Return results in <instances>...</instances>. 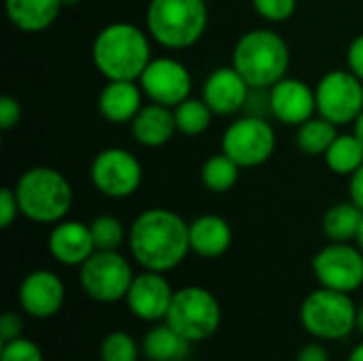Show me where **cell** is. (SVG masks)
I'll list each match as a JSON object with an SVG mask.
<instances>
[{
	"mask_svg": "<svg viewBox=\"0 0 363 361\" xmlns=\"http://www.w3.org/2000/svg\"><path fill=\"white\" fill-rule=\"evenodd\" d=\"M289 47L274 30L255 28L234 45L232 66L251 87H272L289 70Z\"/></svg>",
	"mask_w": 363,
	"mask_h": 361,
	"instance_id": "cell-3",
	"label": "cell"
},
{
	"mask_svg": "<svg viewBox=\"0 0 363 361\" xmlns=\"http://www.w3.org/2000/svg\"><path fill=\"white\" fill-rule=\"evenodd\" d=\"M238 172L240 166L225 153H217L211 155L200 170V179L204 183V187L213 194H225L230 191L236 181H238Z\"/></svg>",
	"mask_w": 363,
	"mask_h": 361,
	"instance_id": "cell-27",
	"label": "cell"
},
{
	"mask_svg": "<svg viewBox=\"0 0 363 361\" xmlns=\"http://www.w3.org/2000/svg\"><path fill=\"white\" fill-rule=\"evenodd\" d=\"M96 251H117L125 238V230L121 221L113 215H100L89 223Z\"/></svg>",
	"mask_w": 363,
	"mask_h": 361,
	"instance_id": "cell-29",
	"label": "cell"
},
{
	"mask_svg": "<svg viewBox=\"0 0 363 361\" xmlns=\"http://www.w3.org/2000/svg\"><path fill=\"white\" fill-rule=\"evenodd\" d=\"M251 2L257 15L270 23L287 21L296 13V6H298V0H251Z\"/></svg>",
	"mask_w": 363,
	"mask_h": 361,
	"instance_id": "cell-32",
	"label": "cell"
},
{
	"mask_svg": "<svg viewBox=\"0 0 363 361\" xmlns=\"http://www.w3.org/2000/svg\"><path fill=\"white\" fill-rule=\"evenodd\" d=\"M189 345L187 338L164 323L147 332L143 351L149 361H185L189 357Z\"/></svg>",
	"mask_w": 363,
	"mask_h": 361,
	"instance_id": "cell-23",
	"label": "cell"
},
{
	"mask_svg": "<svg viewBox=\"0 0 363 361\" xmlns=\"http://www.w3.org/2000/svg\"><path fill=\"white\" fill-rule=\"evenodd\" d=\"M49 253L66 266H81L96 253L89 226L81 221H60L49 234Z\"/></svg>",
	"mask_w": 363,
	"mask_h": 361,
	"instance_id": "cell-18",
	"label": "cell"
},
{
	"mask_svg": "<svg viewBox=\"0 0 363 361\" xmlns=\"http://www.w3.org/2000/svg\"><path fill=\"white\" fill-rule=\"evenodd\" d=\"M317 113L336 126L355 123L363 111V81L351 70H330L315 87Z\"/></svg>",
	"mask_w": 363,
	"mask_h": 361,
	"instance_id": "cell-10",
	"label": "cell"
},
{
	"mask_svg": "<svg viewBox=\"0 0 363 361\" xmlns=\"http://www.w3.org/2000/svg\"><path fill=\"white\" fill-rule=\"evenodd\" d=\"M174 121H177V130L181 134L187 136H198L204 130H208L211 119H213V111L204 100L198 98H187L181 104H177L174 109Z\"/></svg>",
	"mask_w": 363,
	"mask_h": 361,
	"instance_id": "cell-28",
	"label": "cell"
},
{
	"mask_svg": "<svg viewBox=\"0 0 363 361\" xmlns=\"http://www.w3.org/2000/svg\"><path fill=\"white\" fill-rule=\"evenodd\" d=\"M298 361H330V353L325 351L323 345L313 343V345H306V347L300 349Z\"/></svg>",
	"mask_w": 363,
	"mask_h": 361,
	"instance_id": "cell-38",
	"label": "cell"
},
{
	"mask_svg": "<svg viewBox=\"0 0 363 361\" xmlns=\"http://www.w3.org/2000/svg\"><path fill=\"white\" fill-rule=\"evenodd\" d=\"M174 132H179L174 111L157 102L143 106L138 115L132 119V134L136 143H140L143 147H162L170 143Z\"/></svg>",
	"mask_w": 363,
	"mask_h": 361,
	"instance_id": "cell-20",
	"label": "cell"
},
{
	"mask_svg": "<svg viewBox=\"0 0 363 361\" xmlns=\"http://www.w3.org/2000/svg\"><path fill=\"white\" fill-rule=\"evenodd\" d=\"M359 140H362V145H363V111H362V115L355 119V132H353Z\"/></svg>",
	"mask_w": 363,
	"mask_h": 361,
	"instance_id": "cell-39",
	"label": "cell"
},
{
	"mask_svg": "<svg viewBox=\"0 0 363 361\" xmlns=\"http://www.w3.org/2000/svg\"><path fill=\"white\" fill-rule=\"evenodd\" d=\"M347 62H349V70L353 74H357L363 81V34H359L347 51Z\"/></svg>",
	"mask_w": 363,
	"mask_h": 361,
	"instance_id": "cell-36",
	"label": "cell"
},
{
	"mask_svg": "<svg viewBox=\"0 0 363 361\" xmlns=\"http://www.w3.org/2000/svg\"><path fill=\"white\" fill-rule=\"evenodd\" d=\"M357 330L363 334V304L357 309Z\"/></svg>",
	"mask_w": 363,
	"mask_h": 361,
	"instance_id": "cell-41",
	"label": "cell"
},
{
	"mask_svg": "<svg viewBox=\"0 0 363 361\" xmlns=\"http://www.w3.org/2000/svg\"><path fill=\"white\" fill-rule=\"evenodd\" d=\"M164 321L189 343H200L219 330L221 306L208 289L196 285L183 287L174 291Z\"/></svg>",
	"mask_w": 363,
	"mask_h": 361,
	"instance_id": "cell-7",
	"label": "cell"
},
{
	"mask_svg": "<svg viewBox=\"0 0 363 361\" xmlns=\"http://www.w3.org/2000/svg\"><path fill=\"white\" fill-rule=\"evenodd\" d=\"M300 321L319 340H342L357 328V309L349 294L321 287L302 302Z\"/></svg>",
	"mask_w": 363,
	"mask_h": 361,
	"instance_id": "cell-6",
	"label": "cell"
},
{
	"mask_svg": "<svg viewBox=\"0 0 363 361\" xmlns=\"http://www.w3.org/2000/svg\"><path fill=\"white\" fill-rule=\"evenodd\" d=\"M21 330H23V323L15 313H4L2 315V319H0V338H2V343H11V340L19 338Z\"/></svg>",
	"mask_w": 363,
	"mask_h": 361,
	"instance_id": "cell-35",
	"label": "cell"
},
{
	"mask_svg": "<svg viewBox=\"0 0 363 361\" xmlns=\"http://www.w3.org/2000/svg\"><path fill=\"white\" fill-rule=\"evenodd\" d=\"M0 361H45L43 351L36 343L28 338H15L11 343H2Z\"/></svg>",
	"mask_w": 363,
	"mask_h": 361,
	"instance_id": "cell-31",
	"label": "cell"
},
{
	"mask_svg": "<svg viewBox=\"0 0 363 361\" xmlns=\"http://www.w3.org/2000/svg\"><path fill=\"white\" fill-rule=\"evenodd\" d=\"M363 211L355 202H340L328 209L323 215V232L332 243H349L357 238V232L362 228Z\"/></svg>",
	"mask_w": 363,
	"mask_h": 361,
	"instance_id": "cell-24",
	"label": "cell"
},
{
	"mask_svg": "<svg viewBox=\"0 0 363 361\" xmlns=\"http://www.w3.org/2000/svg\"><path fill=\"white\" fill-rule=\"evenodd\" d=\"M62 0H4L9 21L21 32L47 30L62 11Z\"/></svg>",
	"mask_w": 363,
	"mask_h": 361,
	"instance_id": "cell-22",
	"label": "cell"
},
{
	"mask_svg": "<svg viewBox=\"0 0 363 361\" xmlns=\"http://www.w3.org/2000/svg\"><path fill=\"white\" fill-rule=\"evenodd\" d=\"M145 19L155 43L168 49H187L204 36L208 9L204 0H151Z\"/></svg>",
	"mask_w": 363,
	"mask_h": 361,
	"instance_id": "cell-5",
	"label": "cell"
},
{
	"mask_svg": "<svg viewBox=\"0 0 363 361\" xmlns=\"http://www.w3.org/2000/svg\"><path fill=\"white\" fill-rule=\"evenodd\" d=\"M134 277L130 262L119 251H96L79 270L83 291L102 304H113L125 298Z\"/></svg>",
	"mask_w": 363,
	"mask_h": 361,
	"instance_id": "cell-8",
	"label": "cell"
},
{
	"mask_svg": "<svg viewBox=\"0 0 363 361\" xmlns=\"http://www.w3.org/2000/svg\"><path fill=\"white\" fill-rule=\"evenodd\" d=\"M21 119V104L13 96H2L0 98V130H11L19 123Z\"/></svg>",
	"mask_w": 363,
	"mask_h": 361,
	"instance_id": "cell-34",
	"label": "cell"
},
{
	"mask_svg": "<svg viewBox=\"0 0 363 361\" xmlns=\"http://www.w3.org/2000/svg\"><path fill=\"white\" fill-rule=\"evenodd\" d=\"M349 361H363V343L362 345H357L353 351H351V355H349Z\"/></svg>",
	"mask_w": 363,
	"mask_h": 361,
	"instance_id": "cell-40",
	"label": "cell"
},
{
	"mask_svg": "<svg viewBox=\"0 0 363 361\" xmlns=\"http://www.w3.org/2000/svg\"><path fill=\"white\" fill-rule=\"evenodd\" d=\"M277 147V134L266 117L245 115L228 126L221 149L240 168H255L268 162Z\"/></svg>",
	"mask_w": 363,
	"mask_h": 361,
	"instance_id": "cell-9",
	"label": "cell"
},
{
	"mask_svg": "<svg viewBox=\"0 0 363 361\" xmlns=\"http://www.w3.org/2000/svg\"><path fill=\"white\" fill-rule=\"evenodd\" d=\"M355 240H357V247L362 249V253H363V221H362V228H359V232H357V238H355Z\"/></svg>",
	"mask_w": 363,
	"mask_h": 361,
	"instance_id": "cell-42",
	"label": "cell"
},
{
	"mask_svg": "<svg viewBox=\"0 0 363 361\" xmlns=\"http://www.w3.org/2000/svg\"><path fill=\"white\" fill-rule=\"evenodd\" d=\"M19 213V204H17V196L15 189L11 187H2L0 189V228H11V223L15 221Z\"/></svg>",
	"mask_w": 363,
	"mask_h": 361,
	"instance_id": "cell-33",
	"label": "cell"
},
{
	"mask_svg": "<svg viewBox=\"0 0 363 361\" xmlns=\"http://www.w3.org/2000/svg\"><path fill=\"white\" fill-rule=\"evenodd\" d=\"M143 94L136 81H108L98 96V109L111 123H132L143 109Z\"/></svg>",
	"mask_w": 363,
	"mask_h": 361,
	"instance_id": "cell-19",
	"label": "cell"
},
{
	"mask_svg": "<svg viewBox=\"0 0 363 361\" xmlns=\"http://www.w3.org/2000/svg\"><path fill=\"white\" fill-rule=\"evenodd\" d=\"M102 361H138L136 340L128 332H111L100 345Z\"/></svg>",
	"mask_w": 363,
	"mask_h": 361,
	"instance_id": "cell-30",
	"label": "cell"
},
{
	"mask_svg": "<svg viewBox=\"0 0 363 361\" xmlns=\"http://www.w3.org/2000/svg\"><path fill=\"white\" fill-rule=\"evenodd\" d=\"M19 213L34 223H60L72 206V187L68 179L49 166L26 170L15 185Z\"/></svg>",
	"mask_w": 363,
	"mask_h": 361,
	"instance_id": "cell-4",
	"label": "cell"
},
{
	"mask_svg": "<svg viewBox=\"0 0 363 361\" xmlns=\"http://www.w3.org/2000/svg\"><path fill=\"white\" fill-rule=\"evenodd\" d=\"M128 245L132 257L145 270L168 272L191 251L189 223L168 209H149L130 226Z\"/></svg>",
	"mask_w": 363,
	"mask_h": 361,
	"instance_id": "cell-1",
	"label": "cell"
},
{
	"mask_svg": "<svg viewBox=\"0 0 363 361\" xmlns=\"http://www.w3.org/2000/svg\"><path fill=\"white\" fill-rule=\"evenodd\" d=\"M317 111V96L300 79L283 77L270 87V115L287 126H302Z\"/></svg>",
	"mask_w": 363,
	"mask_h": 361,
	"instance_id": "cell-15",
	"label": "cell"
},
{
	"mask_svg": "<svg viewBox=\"0 0 363 361\" xmlns=\"http://www.w3.org/2000/svg\"><path fill=\"white\" fill-rule=\"evenodd\" d=\"M174 291L166 281L164 272L143 270L134 277L125 302L134 317L143 321H162L168 315Z\"/></svg>",
	"mask_w": 363,
	"mask_h": 361,
	"instance_id": "cell-14",
	"label": "cell"
},
{
	"mask_svg": "<svg viewBox=\"0 0 363 361\" xmlns=\"http://www.w3.org/2000/svg\"><path fill=\"white\" fill-rule=\"evenodd\" d=\"M336 136H338V126L319 115V117H311L308 121L298 126L296 143L302 153L325 155V151L336 140Z\"/></svg>",
	"mask_w": 363,
	"mask_h": 361,
	"instance_id": "cell-25",
	"label": "cell"
},
{
	"mask_svg": "<svg viewBox=\"0 0 363 361\" xmlns=\"http://www.w3.org/2000/svg\"><path fill=\"white\" fill-rule=\"evenodd\" d=\"M81 0H62V4L64 6H74V4H79Z\"/></svg>",
	"mask_w": 363,
	"mask_h": 361,
	"instance_id": "cell-43",
	"label": "cell"
},
{
	"mask_svg": "<svg viewBox=\"0 0 363 361\" xmlns=\"http://www.w3.org/2000/svg\"><path fill=\"white\" fill-rule=\"evenodd\" d=\"M91 60L106 81H138L153 60L149 36L128 21L108 23L94 38Z\"/></svg>",
	"mask_w": 363,
	"mask_h": 361,
	"instance_id": "cell-2",
	"label": "cell"
},
{
	"mask_svg": "<svg viewBox=\"0 0 363 361\" xmlns=\"http://www.w3.org/2000/svg\"><path fill=\"white\" fill-rule=\"evenodd\" d=\"M64 298V283L51 270H34L19 285V304L36 319H49L60 313Z\"/></svg>",
	"mask_w": 363,
	"mask_h": 361,
	"instance_id": "cell-16",
	"label": "cell"
},
{
	"mask_svg": "<svg viewBox=\"0 0 363 361\" xmlns=\"http://www.w3.org/2000/svg\"><path fill=\"white\" fill-rule=\"evenodd\" d=\"M349 196H351V202H355V204L363 211V164L351 174V181H349Z\"/></svg>",
	"mask_w": 363,
	"mask_h": 361,
	"instance_id": "cell-37",
	"label": "cell"
},
{
	"mask_svg": "<svg viewBox=\"0 0 363 361\" xmlns=\"http://www.w3.org/2000/svg\"><path fill=\"white\" fill-rule=\"evenodd\" d=\"M151 102L174 109L191 94V74L185 64L174 57H153L138 79Z\"/></svg>",
	"mask_w": 363,
	"mask_h": 361,
	"instance_id": "cell-13",
	"label": "cell"
},
{
	"mask_svg": "<svg viewBox=\"0 0 363 361\" xmlns=\"http://www.w3.org/2000/svg\"><path fill=\"white\" fill-rule=\"evenodd\" d=\"M89 177L102 196L128 198L143 183V166L130 151L111 147L94 157Z\"/></svg>",
	"mask_w": 363,
	"mask_h": 361,
	"instance_id": "cell-11",
	"label": "cell"
},
{
	"mask_svg": "<svg viewBox=\"0 0 363 361\" xmlns=\"http://www.w3.org/2000/svg\"><path fill=\"white\" fill-rule=\"evenodd\" d=\"M323 157L332 172L351 177L363 164L362 140L355 134H338Z\"/></svg>",
	"mask_w": 363,
	"mask_h": 361,
	"instance_id": "cell-26",
	"label": "cell"
},
{
	"mask_svg": "<svg viewBox=\"0 0 363 361\" xmlns=\"http://www.w3.org/2000/svg\"><path fill=\"white\" fill-rule=\"evenodd\" d=\"M251 85L234 66L215 68L202 87V100L215 115H234L245 109Z\"/></svg>",
	"mask_w": 363,
	"mask_h": 361,
	"instance_id": "cell-17",
	"label": "cell"
},
{
	"mask_svg": "<svg viewBox=\"0 0 363 361\" xmlns=\"http://www.w3.org/2000/svg\"><path fill=\"white\" fill-rule=\"evenodd\" d=\"M232 245V228L219 215H202L189 223V247L196 255L221 257Z\"/></svg>",
	"mask_w": 363,
	"mask_h": 361,
	"instance_id": "cell-21",
	"label": "cell"
},
{
	"mask_svg": "<svg viewBox=\"0 0 363 361\" xmlns=\"http://www.w3.org/2000/svg\"><path fill=\"white\" fill-rule=\"evenodd\" d=\"M313 270L321 287L351 294L363 285V253L349 243H332L313 260Z\"/></svg>",
	"mask_w": 363,
	"mask_h": 361,
	"instance_id": "cell-12",
	"label": "cell"
}]
</instances>
